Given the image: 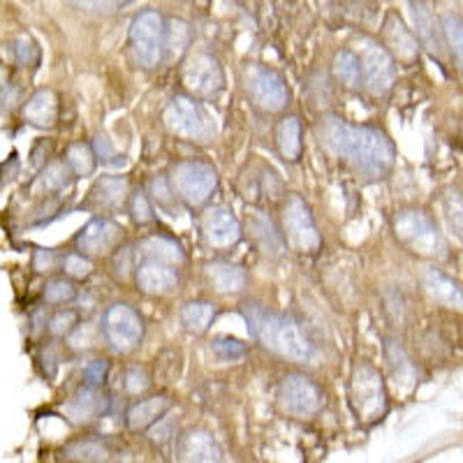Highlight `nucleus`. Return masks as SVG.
<instances>
[{
    "mask_svg": "<svg viewBox=\"0 0 463 463\" xmlns=\"http://www.w3.org/2000/svg\"><path fill=\"white\" fill-rule=\"evenodd\" d=\"M172 408V399L167 394H156L148 399L132 403L126 412V424L130 431H146L148 427L158 424L165 412Z\"/></svg>",
    "mask_w": 463,
    "mask_h": 463,
    "instance_id": "4be33fe9",
    "label": "nucleus"
},
{
    "mask_svg": "<svg viewBox=\"0 0 463 463\" xmlns=\"http://www.w3.org/2000/svg\"><path fill=\"white\" fill-rule=\"evenodd\" d=\"M102 334L116 353L128 354L139 347L144 338V322L130 304H111L102 316Z\"/></svg>",
    "mask_w": 463,
    "mask_h": 463,
    "instance_id": "9b49d317",
    "label": "nucleus"
},
{
    "mask_svg": "<svg viewBox=\"0 0 463 463\" xmlns=\"http://www.w3.org/2000/svg\"><path fill=\"white\" fill-rule=\"evenodd\" d=\"M163 123L172 135L195 144H206L216 135V123L209 111L188 95H174L163 111Z\"/></svg>",
    "mask_w": 463,
    "mask_h": 463,
    "instance_id": "39448f33",
    "label": "nucleus"
},
{
    "mask_svg": "<svg viewBox=\"0 0 463 463\" xmlns=\"http://www.w3.org/2000/svg\"><path fill=\"white\" fill-rule=\"evenodd\" d=\"M334 77L341 81L345 89L350 90H359L364 86V74H362V61L354 52L350 49H341V52L334 56Z\"/></svg>",
    "mask_w": 463,
    "mask_h": 463,
    "instance_id": "c756f323",
    "label": "nucleus"
},
{
    "mask_svg": "<svg viewBox=\"0 0 463 463\" xmlns=\"http://www.w3.org/2000/svg\"><path fill=\"white\" fill-rule=\"evenodd\" d=\"M384 357H387V366H390V375H392V383H394L396 392H403L408 387H412L415 383V371H412V364L405 354V350L401 347L399 341L390 338L387 345H384Z\"/></svg>",
    "mask_w": 463,
    "mask_h": 463,
    "instance_id": "c85d7f7f",
    "label": "nucleus"
},
{
    "mask_svg": "<svg viewBox=\"0 0 463 463\" xmlns=\"http://www.w3.org/2000/svg\"><path fill=\"white\" fill-rule=\"evenodd\" d=\"M77 297V288H74L72 279H52L47 280L44 285V292H43V299L44 304L49 306H63L70 304V301Z\"/></svg>",
    "mask_w": 463,
    "mask_h": 463,
    "instance_id": "c9c22d12",
    "label": "nucleus"
},
{
    "mask_svg": "<svg viewBox=\"0 0 463 463\" xmlns=\"http://www.w3.org/2000/svg\"><path fill=\"white\" fill-rule=\"evenodd\" d=\"M151 384V378L144 369L139 366H132V369L126 371V392L128 394H142V392L148 390Z\"/></svg>",
    "mask_w": 463,
    "mask_h": 463,
    "instance_id": "a18cd8bd",
    "label": "nucleus"
},
{
    "mask_svg": "<svg viewBox=\"0 0 463 463\" xmlns=\"http://www.w3.org/2000/svg\"><path fill=\"white\" fill-rule=\"evenodd\" d=\"M243 317L248 322V332L269 353L289 362H311L313 343L306 336L304 329L292 317L283 313L267 311L260 304H246Z\"/></svg>",
    "mask_w": 463,
    "mask_h": 463,
    "instance_id": "f03ea898",
    "label": "nucleus"
},
{
    "mask_svg": "<svg viewBox=\"0 0 463 463\" xmlns=\"http://www.w3.org/2000/svg\"><path fill=\"white\" fill-rule=\"evenodd\" d=\"M383 40L387 52L394 56V61L411 65L420 58V44H417V37L403 26V22H401L396 14H390L387 19H384Z\"/></svg>",
    "mask_w": 463,
    "mask_h": 463,
    "instance_id": "aec40b11",
    "label": "nucleus"
},
{
    "mask_svg": "<svg viewBox=\"0 0 463 463\" xmlns=\"http://www.w3.org/2000/svg\"><path fill=\"white\" fill-rule=\"evenodd\" d=\"M280 411L297 420H311L325 405V392L304 373H289L279 384Z\"/></svg>",
    "mask_w": 463,
    "mask_h": 463,
    "instance_id": "1a4fd4ad",
    "label": "nucleus"
},
{
    "mask_svg": "<svg viewBox=\"0 0 463 463\" xmlns=\"http://www.w3.org/2000/svg\"><path fill=\"white\" fill-rule=\"evenodd\" d=\"M135 0H114V5H130Z\"/></svg>",
    "mask_w": 463,
    "mask_h": 463,
    "instance_id": "8fccbe9b",
    "label": "nucleus"
},
{
    "mask_svg": "<svg viewBox=\"0 0 463 463\" xmlns=\"http://www.w3.org/2000/svg\"><path fill=\"white\" fill-rule=\"evenodd\" d=\"M139 253L146 260H158V262L172 264V267H179L185 262L184 248L174 239L165 237V234H151V237L142 239L139 241Z\"/></svg>",
    "mask_w": 463,
    "mask_h": 463,
    "instance_id": "bb28decb",
    "label": "nucleus"
},
{
    "mask_svg": "<svg viewBox=\"0 0 463 463\" xmlns=\"http://www.w3.org/2000/svg\"><path fill=\"white\" fill-rule=\"evenodd\" d=\"M213 317H216V306L209 301H190L181 308V325L190 334L209 332Z\"/></svg>",
    "mask_w": 463,
    "mask_h": 463,
    "instance_id": "7c9ffc66",
    "label": "nucleus"
},
{
    "mask_svg": "<svg viewBox=\"0 0 463 463\" xmlns=\"http://www.w3.org/2000/svg\"><path fill=\"white\" fill-rule=\"evenodd\" d=\"M72 176L74 174H72V169H70L68 163L53 160V163H49L47 167L40 172L35 185L43 190L44 195H49V193H61V190H65L70 184H72Z\"/></svg>",
    "mask_w": 463,
    "mask_h": 463,
    "instance_id": "2f4dec72",
    "label": "nucleus"
},
{
    "mask_svg": "<svg viewBox=\"0 0 463 463\" xmlns=\"http://www.w3.org/2000/svg\"><path fill=\"white\" fill-rule=\"evenodd\" d=\"M442 211L454 234L463 241V195H458L457 190H449L442 200Z\"/></svg>",
    "mask_w": 463,
    "mask_h": 463,
    "instance_id": "4c0bfd02",
    "label": "nucleus"
},
{
    "mask_svg": "<svg viewBox=\"0 0 463 463\" xmlns=\"http://www.w3.org/2000/svg\"><path fill=\"white\" fill-rule=\"evenodd\" d=\"M440 22L449 52H452L454 61H457V65L463 72V19L458 14H445Z\"/></svg>",
    "mask_w": 463,
    "mask_h": 463,
    "instance_id": "72a5a7b5",
    "label": "nucleus"
},
{
    "mask_svg": "<svg viewBox=\"0 0 463 463\" xmlns=\"http://www.w3.org/2000/svg\"><path fill=\"white\" fill-rule=\"evenodd\" d=\"M128 206H130L132 221L137 222V225H148L153 221V204L146 190H137L135 195H130Z\"/></svg>",
    "mask_w": 463,
    "mask_h": 463,
    "instance_id": "a19ab883",
    "label": "nucleus"
},
{
    "mask_svg": "<svg viewBox=\"0 0 463 463\" xmlns=\"http://www.w3.org/2000/svg\"><path fill=\"white\" fill-rule=\"evenodd\" d=\"M174 193L188 206H204L218 188V172L202 160H181L169 172Z\"/></svg>",
    "mask_w": 463,
    "mask_h": 463,
    "instance_id": "423d86ee",
    "label": "nucleus"
},
{
    "mask_svg": "<svg viewBox=\"0 0 463 463\" xmlns=\"http://www.w3.org/2000/svg\"><path fill=\"white\" fill-rule=\"evenodd\" d=\"M317 135L322 146L334 158L343 160L369 179H383L394 165V144L380 128L354 126L338 116H325Z\"/></svg>",
    "mask_w": 463,
    "mask_h": 463,
    "instance_id": "f257e3e1",
    "label": "nucleus"
},
{
    "mask_svg": "<svg viewBox=\"0 0 463 463\" xmlns=\"http://www.w3.org/2000/svg\"><path fill=\"white\" fill-rule=\"evenodd\" d=\"M12 52H14L16 63L19 65H31L37 58V47L28 35L16 37L14 43H12Z\"/></svg>",
    "mask_w": 463,
    "mask_h": 463,
    "instance_id": "c03bdc74",
    "label": "nucleus"
},
{
    "mask_svg": "<svg viewBox=\"0 0 463 463\" xmlns=\"http://www.w3.org/2000/svg\"><path fill=\"white\" fill-rule=\"evenodd\" d=\"M165 37L167 26L160 12L144 10L130 24V47L142 68L153 70L165 61Z\"/></svg>",
    "mask_w": 463,
    "mask_h": 463,
    "instance_id": "0eeeda50",
    "label": "nucleus"
},
{
    "mask_svg": "<svg viewBox=\"0 0 463 463\" xmlns=\"http://www.w3.org/2000/svg\"><path fill=\"white\" fill-rule=\"evenodd\" d=\"M121 237V225H116L111 218H95L77 234V248L89 258H102L116 250Z\"/></svg>",
    "mask_w": 463,
    "mask_h": 463,
    "instance_id": "dca6fc26",
    "label": "nucleus"
},
{
    "mask_svg": "<svg viewBox=\"0 0 463 463\" xmlns=\"http://www.w3.org/2000/svg\"><path fill=\"white\" fill-rule=\"evenodd\" d=\"M200 230L204 241L216 250H230L241 241V225L227 206H211L202 213Z\"/></svg>",
    "mask_w": 463,
    "mask_h": 463,
    "instance_id": "4468645a",
    "label": "nucleus"
},
{
    "mask_svg": "<svg viewBox=\"0 0 463 463\" xmlns=\"http://www.w3.org/2000/svg\"><path fill=\"white\" fill-rule=\"evenodd\" d=\"M109 375V362L105 359H95L84 366V384L86 387H102Z\"/></svg>",
    "mask_w": 463,
    "mask_h": 463,
    "instance_id": "37998d69",
    "label": "nucleus"
},
{
    "mask_svg": "<svg viewBox=\"0 0 463 463\" xmlns=\"http://www.w3.org/2000/svg\"><path fill=\"white\" fill-rule=\"evenodd\" d=\"M130 185L126 176H102L89 193V204L95 209H118L130 202Z\"/></svg>",
    "mask_w": 463,
    "mask_h": 463,
    "instance_id": "5701e85b",
    "label": "nucleus"
},
{
    "mask_svg": "<svg viewBox=\"0 0 463 463\" xmlns=\"http://www.w3.org/2000/svg\"><path fill=\"white\" fill-rule=\"evenodd\" d=\"M276 148H279L280 158L288 163H297L301 158V123L297 116H285L276 126Z\"/></svg>",
    "mask_w": 463,
    "mask_h": 463,
    "instance_id": "cd10ccee",
    "label": "nucleus"
},
{
    "mask_svg": "<svg viewBox=\"0 0 463 463\" xmlns=\"http://www.w3.org/2000/svg\"><path fill=\"white\" fill-rule=\"evenodd\" d=\"M347 403L353 408V415L357 417L359 424H375L387 415V387L384 378L375 366L366 362L354 364L350 384H347Z\"/></svg>",
    "mask_w": 463,
    "mask_h": 463,
    "instance_id": "20e7f679",
    "label": "nucleus"
},
{
    "mask_svg": "<svg viewBox=\"0 0 463 463\" xmlns=\"http://www.w3.org/2000/svg\"><path fill=\"white\" fill-rule=\"evenodd\" d=\"M421 288L431 297L436 304L452 308V311L463 313V288L454 279H449L445 271L436 267H427L420 276Z\"/></svg>",
    "mask_w": 463,
    "mask_h": 463,
    "instance_id": "6ab92c4d",
    "label": "nucleus"
},
{
    "mask_svg": "<svg viewBox=\"0 0 463 463\" xmlns=\"http://www.w3.org/2000/svg\"><path fill=\"white\" fill-rule=\"evenodd\" d=\"M53 267H56V255H53V250L37 248L35 258H33V269H35L37 274H47Z\"/></svg>",
    "mask_w": 463,
    "mask_h": 463,
    "instance_id": "09e8293b",
    "label": "nucleus"
},
{
    "mask_svg": "<svg viewBox=\"0 0 463 463\" xmlns=\"http://www.w3.org/2000/svg\"><path fill=\"white\" fill-rule=\"evenodd\" d=\"M148 197H151V202H156L160 209H169L172 202L179 195L174 193L169 176H156V179L148 184Z\"/></svg>",
    "mask_w": 463,
    "mask_h": 463,
    "instance_id": "ea45409f",
    "label": "nucleus"
},
{
    "mask_svg": "<svg viewBox=\"0 0 463 463\" xmlns=\"http://www.w3.org/2000/svg\"><path fill=\"white\" fill-rule=\"evenodd\" d=\"M176 458L179 463H225L222 452L213 436L202 429L184 433L176 442Z\"/></svg>",
    "mask_w": 463,
    "mask_h": 463,
    "instance_id": "a211bd4d",
    "label": "nucleus"
},
{
    "mask_svg": "<svg viewBox=\"0 0 463 463\" xmlns=\"http://www.w3.org/2000/svg\"><path fill=\"white\" fill-rule=\"evenodd\" d=\"M243 81H246L248 95L258 109L276 114V111H283L288 107L289 89L276 70L267 68V65H250L246 70Z\"/></svg>",
    "mask_w": 463,
    "mask_h": 463,
    "instance_id": "f8f14e48",
    "label": "nucleus"
},
{
    "mask_svg": "<svg viewBox=\"0 0 463 463\" xmlns=\"http://www.w3.org/2000/svg\"><path fill=\"white\" fill-rule=\"evenodd\" d=\"M392 232H394L396 241L411 248L415 255L431 260L448 258V241L438 230L436 221L421 209L405 206V209L396 211L392 218Z\"/></svg>",
    "mask_w": 463,
    "mask_h": 463,
    "instance_id": "7ed1b4c3",
    "label": "nucleus"
},
{
    "mask_svg": "<svg viewBox=\"0 0 463 463\" xmlns=\"http://www.w3.org/2000/svg\"><path fill=\"white\" fill-rule=\"evenodd\" d=\"M211 350L216 354L218 359L222 362H237L246 354V343H241L239 338H230V336H221V338H213L211 343Z\"/></svg>",
    "mask_w": 463,
    "mask_h": 463,
    "instance_id": "58836bf2",
    "label": "nucleus"
},
{
    "mask_svg": "<svg viewBox=\"0 0 463 463\" xmlns=\"http://www.w3.org/2000/svg\"><path fill=\"white\" fill-rule=\"evenodd\" d=\"M188 43H190L188 24L181 22V19H174V22H169L167 37H165V56H167L169 61L179 58L181 53L185 52V47H188Z\"/></svg>",
    "mask_w": 463,
    "mask_h": 463,
    "instance_id": "f704fd0d",
    "label": "nucleus"
},
{
    "mask_svg": "<svg viewBox=\"0 0 463 463\" xmlns=\"http://www.w3.org/2000/svg\"><path fill=\"white\" fill-rule=\"evenodd\" d=\"M206 279L221 295H237L248 285L246 271L230 262H211L206 267Z\"/></svg>",
    "mask_w": 463,
    "mask_h": 463,
    "instance_id": "393cba45",
    "label": "nucleus"
},
{
    "mask_svg": "<svg viewBox=\"0 0 463 463\" xmlns=\"http://www.w3.org/2000/svg\"><path fill=\"white\" fill-rule=\"evenodd\" d=\"M63 271L68 279L84 280L93 274V264H90L89 255L70 253V255H65V260H63Z\"/></svg>",
    "mask_w": 463,
    "mask_h": 463,
    "instance_id": "79ce46f5",
    "label": "nucleus"
},
{
    "mask_svg": "<svg viewBox=\"0 0 463 463\" xmlns=\"http://www.w3.org/2000/svg\"><path fill=\"white\" fill-rule=\"evenodd\" d=\"M65 163L70 165L74 176H90L95 172V167H98V153H95V148L90 144L77 142L65 153Z\"/></svg>",
    "mask_w": 463,
    "mask_h": 463,
    "instance_id": "473e14b6",
    "label": "nucleus"
},
{
    "mask_svg": "<svg viewBox=\"0 0 463 463\" xmlns=\"http://www.w3.org/2000/svg\"><path fill=\"white\" fill-rule=\"evenodd\" d=\"M24 116L26 121L35 128H43V130H49V128L56 126L58 121V100L56 93L52 89H40L28 98L26 107H24Z\"/></svg>",
    "mask_w": 463,
    "mask_h": 463,
    "instance_id": "b1692460",
    "label": "nucleus"
},
{
    "mask_svg": "<svg viewBox=\"0 0 463 463\" xmlns=\"http://www.w3.org/2000/svg\"><path fill=\"white\" fill-rule=\"evenodd\" d=\"M181 80L190 95L195 98H211L218 95L225 86V74L221 63L211 53H193V56L181 65Z\"/></svg>",
    "mask_w": 463,
    "mask_h": 463,
    "instance_id": "ddd939ff",
    "label": "nucleus"
},
{
    "mask_svg": "<svg viewBox=\"0 0 463 463\" xmlns=\"http://www.w3.org/2000/svg\"><path fill=\"white\" fill-rule=\"evenodd\" d=\"M109 411V396L100 387H81L63 403V415L74 427H89Z\"/></svg>",
    "mask_w": 463,
    "mask_h": 463,
    "instance_id": "2eb2a0df",
    "label": "nucleus"
},
{
    "mask_svg": "<svg viewBox=\"0 0 463 463\" xmlns=\"http://www.w3.org/2000/svg\"><path fill=\"white\" fill-rule=\"evenodd\" d=\"M68 5L81 12H93V14H107L114 7V0H65Z\"/></svg>",
    "mask_w": 463,
    "mask_h": 463,
    "instance_id": "de8ad7c7",
    "label": "nucleus"
},
{
    "mask_svg": "<svg viewBox=\"0 0 463 463\" xmlns=\"http://www.w3.org/2000/svg\"><path fill=\"white\" fill-rule=\"evenodd\" d=\"M135 280L137 288L144 295L163 297L174 292L179 288V274L172 264L158 262V260H144L137 269H135Z\"/></svg>",
    "mask_w": 463,
    "mask_h": 463,
    "instance_id": "f3484780",
    "label": "nucleus"
},
{
    "mask_svg": "<svg viewBox=\"0 0 463 463\" xmlns=\"http://www.w3.org/2000/svg\"><path fill=\"white\" fill-rule=\"evenodd\" d=\"M412 22H415V31L421 47H427L431 56L442 58L445 47H448V40H445L442 22H438L436 16H433L431 7L427 3H420V0L412 3Z\"/></svg>",
    "mask_w": 463,
    "mask_h": 463,
    "instance_id": "412c9836",
    "label": "nucleus"
},
{
    "mask_svg": "<svg viewBox=\"0 0 463 463\" xmlns=\"http://www.w3.org/2000/svg\"><path fill=\"white\" fill-rule=\"evenodd\" d=\"M280 222H283L285 239L297 253L313 255L320 250L322 239L316 218L311 213V206L306 204L299 195H289L285 200L283 211H280Z\"/></svg>",
    "mask_w": 463,
    "mask_h": 463,
    "instance_id": "6e6552de",
    "label": "nucleus"
},
{
    "mask_svg": "<svg viewBox=\"0 0 463 463\" xmlns=\"http://www.w3.org/2000/svg\"><path fill=\"white\" fill-rule=\"evenodd\" d=\"M63 457L72 463H107L111 458V448L102 438H80L65 445Z\"/></svg>",
    "mask_w": 463,
    "mask_h": 463,
    "instance_id": "a878e982",
    "label": "nucleus"
},
{
    "mask_svg": "<svg viewBox=\"0 0 463 463\" xmlns=\"http://www.w3.org/2000/svg\"><path fill=\"white\" fill-rule=\"evenodd\" d=\"M359 61H362L364 89L375 98H384L394 89L396 81V61L387 47L378 40L362 37L359 40Z\"/></svg>",
    "mask_w": 463,
    "mask_h": 463,
    "instance_id": "9d476101",
    "label": "nucleus"
},
{
    "mask_svg": "<svg viewBox=\"0 0 463 463\" xmlns=\"http://www.w3.org/2000/svg\"><path fill=\"white\" fill-rule=\"evenodd\" d=\"M77 326H80V313L74 311V308H61V311H56L49 317L47 332L56 338H63L70 336Z\"/></svg>",
    "mask_w": 463,
    "mask_h": 463,
    "instance_id": "e433bc0d",
    "label": "nucleus"
},
{
    "mask_svg": "<svg viewBox=\"0 0 463 463\" xmlns=\"http://www.w3.org/2000/svg\"><path fill=\"white\" fill-rule=\"evenodd\" d=\"M95 153H98V160H102V163L107 165H121L123 163V156H118V153L111 148L109 139L105 137V135H98L95 137Z\"/></svg>",
    "mask_w": 463,
    "mask_h": 463,
    "instance_id": "49530a36",
    "label": "nucleus"
}]
</instances>
